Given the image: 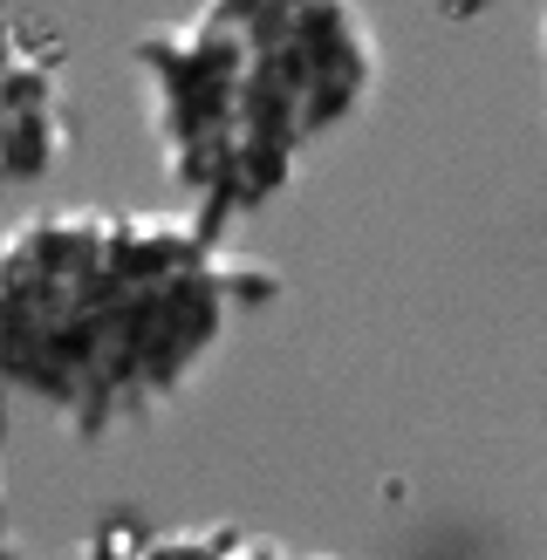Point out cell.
<instances>
[{
  "label": "cell",
  "mask_w": 547,
  "mask_h": 560,
  "mask_svg": "<svg viewBox=\"0 0 547 560\" xmlns=\"http://www.w3.org/2000/svg\"><path fill=\"white\" fill-rule=\"evenodd\" d=\"M130 560H342V553H301L246 526H172V534H144Z\"/></svg>",
  "instance_id": "3"
},
{
  "label": "cell",
  "mask_w": 547,
  "mask_h": 560,
  "mask_svg": "<svg viewBox=\"0 0 547 560\" xmlns=\"http://www.w3.org/2000/svg\"><path fill=\"white\" fill-rule=\"evenodd\" d=\"M55 69H42V62H21L14 55V69L0 75V117H14V109H55Z\"/></svg>",
  "instance_id": "5"
},
{
  "label": "cell",
  "mask_w": 547,
  "mask_h": 560,
  "mask_svg": "<svg viewBox=\"0 0 547 560\" xmlns=\"http://www.w3.org/2000/svg\"><path fill=\"white\" fill-rule=\"evenodd\" d=\"M130 62L164 172L212 240L267 206L383 69L356 0H206L191 21L144 27Z\"/></svg>",
  "instance_id": "2"
},
{
  "label": "cell",
  "mask_w": 547,
  "mask_h": 560,
  "mask_svg": "<svg viewBox=\"0 0 547 560\" xmlns=\"http://www.w3.org/2000/svg\"><path fill=\"white\" fill-rule=\"evenodd\" d=\"M137 547H144V526H137V520H117V526H96L90 540H75L62 560H130Z\"/></svg>",
  "instance_id": "7"
},
{
  "label": "cell",
  "mask_w": 547,
  "mask_h": 560,
  "mask_svg": "<svg viewBox=\"0 0 547 560\" xmlns=\"http://www.w3.org/2000/svg\"><path fill=\"white\" fill-rule=\"evenodd\" d=\"M55 158H62V124H55V109H14V117H0V172L8 178H42L55 172Z\"/></svg>",
  "instance_id": "4"
},
{
  "label": "cell",
  "mask_w": 547,
  "mask_h": 560,
  "mask_svg": "<svg viewBox=\"0 0 547 560\" xmlns=\"http://www.w3.org/2000/svg\"><path fill=\"white\" fill-rule=\"evenodd\" d=\"M0 383L62 404L82 438L158 404L226 335L219 240L191 212L62 206L0 246Z\"/></svg>",
  "instance_id": "1"
},
{
  "label": "cell",
  "mask_w": 547,
  "mask_h": 560,
  "mask_svg": "<svg viewBox=\"0 0 547 560\" xmlns=\"http://www.w3.org/2000/svg\"><path fill=\"white\" fill-rule=\"evenodd\" d=\"M540 55H547V21H540Z\"/></svg>",
  "instance_id": "11"
},
{
  "label": "cell",
  "mask_w": 547,
  "mask_h": 560,
  "mask_svg": "<svg viewBox=\"0 0 547 560\" xmlns=\"http://www.w3.org/2000/svg\"><path fill=\"white\" fill-rule=\"evenodd\" d=\"M486 0H445V14H479Z\"/></svg>",
  "instance_id": "9"
},
{
  "label": "cell",
  "mask_w": 547,
  "mask_h": 560,
  "mask_svg": "<svg viewBox=\"0 0 547 560\" xmlns=\"http://www.w3.org/2000/svg\"><path fill=\"white\" fill-rule=\"evenodd\" d=\"M14 55H21V62H42V69L62 75L69 42H62V27H48V21H35V14H14Z\"/></svg>",
  "instance_id": "6"
},
{
  "label": "cell",
  "mask_w": 547,
  "mask_h": 560,
  "mask_svg": "<svg viewBox=\"0 0 547 560\" xmlns=\"http://www.w3.org/2000/svg\"><path fill=\"white\" fill-rule=\"evenodd\" d=\"M14 540V526H8V492H0V547Z\"/></svg>",
  "instance_id": "10"
},
{
  "label": "cell",
  "mask_w": 547,
  "mask_h": 560,
  "mask_svg": "<svg viewBox=\"0 0 547 560\" xmlns=\"http://www.w3.org/2000/svg\"><path fill=\"white\" fill-rule=\"evenodd\" d=\"M14 69V8L8 0H0V75Z\"/></svg>",
  "instance_id": "8"
},
{
  "label": "cell",
  "mask_w": 547,
  "mask_h": 560,
  "mask_svg": "<svg viewBox=\"0 0 547 560\" xmlns=\"http://www.w3.org/2000/svg\"><path fill=\"white\" fill-rule=\"evenodd\" d=\"M0 342H8V315H0Z\"/></svg>",
  "instance_id": "12"
}]
</instances>
